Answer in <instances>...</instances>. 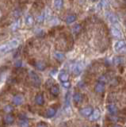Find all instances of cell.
Returning <instances> with one entry per match:
<instances>
[{
    "label": "cell",
    "instance_id": "6da1fadb",
    "mask_svg": "<svg viewBox=\"0 0 126 127\" xmlns=\"http://www.w3.org/2000/svg\"><path fill=\"white\" fill-rule=\"evenodd\" d=\"M29 77L31 79V80L33 82V84L35 86V87H40L41 86V78L39 77V75L35 72L33 71H29Z\"/></svg>",
    "mask_w": 126,
    "mask_h": 127
},
{
    "label": "cell",
    "instance_id": "7a4b0ae2",
    "mask_svg": "<svg viewBox=\"0 0 126 127\" xmlns=\"http://www.w3.org/2000/svg\"><path fill=\"white\" fill-rule=\"evenodd\" d=\"M82 69H83V66L81 63H76V64L73 66V68H72V71L74 75H80V73L82 71Z\"/></svg>",
    "mask_w": 126,
    "mask_h": 127
},
{
    "label": "cell",
    "instance_id": "3957f363",
    "mask_svg": "<svg viewBox=\"0 0 126 127\" xmlns=\"http://www.w3.org/2000/svg\"><path fill=\"white\" fill-rule=\"evenodd\" d=\"M23 102H24V98H23V96L21 95H15L13 98V103L16 106L22 105L23 103Z\"/></svg>",
    "mask_w": 126,
    "mask_h": 127
},
{
    "label": "cell",
    "instance_id": "277c9868",
    "mask_svg": "<svg viewBox=\"0 0 126 127\" xmlns=\"http://www.w3.org/2000/svg\"><path fill=\"white\" fill-rule=\"evenodd\" d=\"M93 112V109L90 106H87V107H85V108H82L81 110H80V113L82 116L84 117H89L90 116V114H92Z\"/></svg>",
    "mask_w": 126,
    "mask_h": 127
},
{
    "label": "cell",
    "instance_id": "5b68a950",
    "mask_svg": "<svg viewBox=\"0 0 126 127\" xmlns=\"http://www.w3.org/2000/svg\"><path fill=\"white\" fill-rule=\"evenodd\" d=\"M111 34L113 37H116V38H121L122 37V33H121V30L116 27L111 28Z\"/></svg>",
    "mask_w": 126,
    "mask_h": 127
},
{
    "label": "cell",
    "instance_id": "8992f818",
    "mask_svg": "<svg viewBox=\"0 0 126 127\" xmlns=\"http://www.w3.org/2000/svg\"><path fill=\"white\" fill-rule=\"evenodd\" d=\"M100 110H98V109H95L94 110L92 114H90V121H95L97 120V119L99 118L100 117Z\"/></svg>",
    "mask_w": 126,
    "mask_h": 127
},
{
    "label": "cell",
    "instance_id": "52a82bcc",
    "mask_svg": "<svg viewBox=\"0 0 126 127\" xmlns=\"http://www.w3.org/2000/svg\"><path fill=\"white\" fill-rule=\"evenodd\" d=\"M59 78L62 82H66L68 81L69 79V75L65 71H61L60 74H59Z\"/></svg>",
    "mask_w": 126,
    "mask_h": 127
},
{
    "label": "cell",
    "instance_id": "ba28073f",
    "mask_svg": "<svg viewBox=\"0 0 126 127\" xmlns=\"http://www.w3.org/2000/svg\"><path fill=\"white\" fill-rule=\"evenodd\" d=\"M11 49L10 48L9 45H8V43H6V44H4V45H0V54L2 55V54H5L7 52H9L10 51Z\"/></svg>",
    "mask_w": 126,
    "mask_h": 127
},
{
    "label": "cell",
    "instance_id": "9c48e42d",
    "mask_svg": "<svg viewBox=\"0 0 126 127\" xmlns=\"http://www.w3.org/2000/svg\"><path fill=\"white\" fill-rule=\"evenodd\" d=\"M94 89H95V91L98 93H101V92H103L104 90H105V84H104V83H102V82H99V83H98L95 87H94Z\"/></svg>",
    "mask_w": 126,
    "mask_h": 127
},
{
    "label": "cell",
    "instance_id": "30bf717a",
    "mask_svg": "<svg viewBox=\"0 0 126 127\" xmlns=\"http://www.w3.org/2000/svg\"><path fill=\"white\" fill-rule=\"evenodd\" d=\"M107 110L111 115H114L117 112V108L114 104H109L107 106Z\"/></svg>",
    "mask_w": 126,
    "mask_h": 127
},
{
    "label": "cell",
    "instance_id": "8fae6325",
    "mask_svg": "<svg viewBox=\"0 0 126 127\" xmlns=\"http://www.w3.org/2000/svg\"><path fill=\"white\" fill-rule=\"evenodd\" d=\"M125 45H126V41H124V40H121V41H118L115 44V45H114V48H115V49L117 51H118V50L121 49L122 48H124Z\"/></svg>",
    "mask_w": 126,
    "mask_h": 127
},
{
    "label": "cell",
    "instance_id": "7c38bea8",
    "mask_svg": "<svg viewBox=\"0 0 126 127\" xmlns=\"http://www.w3.org/2000/svg\"><path fill=\"white\" fill-rule=\"evenodd\" d=\"M14 118L11 114H7L6 116L4 117V122H5L6 124H7V125L12 124V123L14 122Z\"/></svg>",
    "mask_w": 126,
    "mask_h": 127
},
{
    "label": "cell",
    "instance_id": "4fadbf2b",
    "mask_svg": "<svg viewBox=\"0 0 126 127\" xmlns=\"http://www.w3.org/2000/svg\"><path fill=\"white\" fill-rule=\"evenodd\" d=\"M35 67H36V68L38 70L44 71L46 67V64H45V63L43 61H37L35 64Z\"/></svg>",
    "mask_w": 126,
    "mask_h": 127
},
{
    "label": "cell",
    "instance_id": "5bb4252c",
    "mask_svg": "<svg viewBox=\"0 0 126 127\" xmlns=\"http://www.w3.org/2000/svg\"><path fill=\"white\" fill-rule=\"evenodd\" d=\"M35 101H36L37 105H40V106H42L43 104H44V102H45L44 97H43V95H41V94H38L37 95L36 98H35Z\"/></svg>",
    "mask_w": 126,
    "mask_h": 127
},
{
    "label": "cell",
    "instance_id": "9a60e30c",
    "mask_svg": "<svg viewBox=\"0 0 126 127\" xmlns=\"http://www.w3.org/2000/svg\"><path fill=\"white\" fill-rule=\"evenodd\" d=\"M8 45H9L10 48L11 49V50H12L13 49H16V48L18 46L19 41H18L17 39H14V40H11V41H10L8 42Z\"/></svg>",
    "mask_w": 126,
    "mask_h": 127
},
{
    "label": "cell",
    "instance_id": "2e32d148",
    "mask_svg": "<svg viewBox=\"0 0 126 127\" xmlns=\"http://www.w3.org/2000/svg\"><path fill=\"white\" fill-rule=\"evenodd\" d=\"M54 57L56 58L58 61H63L65 59V56L64 53H60V52H56L54 53Z\"/></svg>",
    "mask_w": 126,
    "mask_h": 127
},
{
    "label": "cell",
    "instance_id": "e0dca14e",
    "mask_svg": "<svg viewBox=\"0 0 126 127\" xmlns=\"http://www.w3.org/2000/svg\"><path fill=\"white\" fill-rule=\"evenodd\" d=\"M50 91H51V93H52V95H53L54 96H57V95H59V93H60V88L58 87V86L53 85V86L51 87Z\"/></svg>",
    "mask_w": 126,
    "mask_h": 127
},
{
    "label": "cell",
    "instance_id": "ac0fdd59",
    "mask_svg": "<svg viewBox=\"0 0 126 127\" xmlns=\"http://www.w3.org/2000/svg\"><path fill=\"white\" fill-rule=\"evenodd\" d=\"M53 4L56 9L60 10L63 7V5H64V1H63V0H54Z\"/></svg>",
    "mask_w": 126,
    "mask_h": 127
},
{
    "label": "cell",
    "instance_id": "d6986e66",
    "mask_svg": "<svg viewBox=\"0 0 126 127\" xmlns=\"http://www.w3.org/2000/svg\"><path fill=\"white\" fill-rule=\"evenodd\" d=\"M73 100L77 102V103H79L80 102H82V95L80 93H75L74 95H73Z\"/></svg>",
    "mask_w": 126,
    "mask_h": 127
},
{
    "label": "cell",
    "instance_id": "ffe728a7",
    "mask_svg": "<svg viewBox=\"0 0 126 127\" xmlns=\"http://www.w3.org/2000/svg\"><path fill=\"white\" fill-rule=\"evenodd\" d=\"M76 15L75 14H70L66 18V22L68 24L73 23L74 22H76Z\"/></svg>",
    "mask_w": 126,
    "mask_h": 127
},
{
    "label": "cell",
    "instance_id": "44dd1931",
    "mask_svg": "<svg viewBox=\"0 0 126 127\" xmlns=\"http://www.w3.org/2000/svg\"><path fill=\"white\" fill-rule=\"evenodd\" d=\"M56 109L49 108L48 110H47V112H46V116L48 117V118H52L54 115L56 114Z\"/></svg>",
    "mask_w": 126,
    "mask_h": 127
},
{
    "label": "cell",
    "instance_id": "7402d4cb",
    "mask_svg": "<svg viewBox=\"0 0 126 127\" xmlns=\"http://www.w3.org/2000/svg\"><path fill=\"white\" fill-rule=\"evenodd\" d=\"M123 62H124V59L121 57H114V59H113V63H114V64H116V65H119Z\"/></svg>",
    "mask_w": 126,
    "mask_h": 127
},
{
    "label": "cell",
    "instance_id": "603a6c76",
    "mask_svg": "<svg viewBox=\"0 0 126 127\" xmlns=\"http://www.w3.org/2000/svg\"><path fill=\"white\" fill-rule=\"evenodd\" d=\"M26 24L28 26H32L33 24V22H34V19H33V17L32 15H30L29 14L28 16L26 17Z\"/></svg>",
    "mask_w": 126,
    "mask_h": 127
},
{
    "label": "cell",
    "instance_id": "cb8c5ba5",
    "mask_svg": "<svg viewBox=\"0 0 126 127\" xmlns=\"http://www.w3.org/2000/svg\"><path fill=\"white\" fill-rule=\"evenodd\" d=\"M80 30H81V26L79 25V24H76L72 29L73 33H75V34H78L80 32Z\"/></svg>",
    "mask_w": 126,
    "mask_h": 127
},
{
    "label": "cell",
    "instance_id": "d4e9b609",
    "mask_svg": "<svg viewBox=\"0 0 126 127\" xmlns=\"http://www.w3.org/2000/svg\"><path fill=\"white\" fill-rule=\"evenodd\" d=\"M45 19V13L41 14V15H38L37 17L36 18V20L38 23H41L44 22V20Z\"/></svg>",
    "mask_w": 126,
    "mask_h": 127
},
{
    "label": "cell",
    "instance_id": "484cf974",
    "mask_svg": "<svg viewBox=\"0 0 126 127\" xmlns=\"http://www.w3.org/2000/svg\"><path fill=\"white\" fill-rule=\"evenodd\" d=\"M20 127H29V122L26 119H22L20 121Z\"/></svg>",
    "mask_w": 126,
    "mask_h": 127
},
{
    "label": "cell",
    "instance_id": "4316f807",
    "mask_svg": "<svg viewBox=\"0 0 126 127\" xmlns=\"http://www.w3.org/2000/svg\"><path fill=\"white\" fill-rule=\"evenodd\" d=\"M3 109H4V111H5L6 113H7V114H10V112H12L13 110H14L13 106H10V105H6Z\"/></svg>",
    "mask_w": 126,
    "mask_h": 127
},
{
    "label": "cell",
    "instance_id": "83f0119b",
    "mask_svg": "<svg viewBox=\"0 0 126 127\" xmlns=\"http://www.w3.org/2000/svg\"><path fill=\"white\" fill-rule=\"evenodd\" d=\"M108 18H109V21L111 22H113V23L117 22V18H116V16L114 15V14H108Z\"/></svg>",
    "mask_w": 126,
    "mask_h": 127
},
{
    "label": "cell",
    "instance_id": "f1b7e54d",
    "mask_svg": "<svg viewBox=\"0 0 126 127\" xmlns=\"http://www.w3.org/2000/svg\"><path fill=\"white\" fill-rule=\"evenodd\" d=\"M62 85L64 87H65V88H68V87H70L71 86V83L68 82V81H66V82H62Z\"/></svg>",
    "mask_w": 126,
    "mask_h": 127
},
{
    "label": "cell",
    "instance_id": "f546056e",
    "mask_svg": "<svg viewBox=\"0 0 126 127\" xmlns=\"http://www.w3.org/2000/svg\"><path fill=\"white\" fill-rule=\"evenodd\" d=\"M19 21H17L16 22H14V24H13V26H12V27H11V28H12V30H16L17 29V28H18V26H19Z\"/></svg>",
    "mask_w": 126,
    "mask_h": 127
},
{
    "label": "cell",
    "instance_id": "4dcf8cb0",
    "mask_svg": "<svg viewBox=\"0 0 126 127\" xmlns=\"http://www.w3.org/2000/svg\"><path fill=\"white\" fill-rule=\"evenodd\" d=\"M69 104H70V93L68 92L66 96V105L69 106Z\"/></svg>",
    "mask_w": 126,
    "mask_h": 127
},
{
    "label": "cell",
    "instance_id": "1f68e13d",
    "mask_svg": "<svg viewBox=\"0 0 126 127\" xmlns=\"http://www.w3.org/2000/svg\"><path fill=\"white\" fill-rule=\"evenodd\" d=\"M22 62L21 60H18V61H17L16 62L14 63L15 67H21V66H22Z\"/></svg>",
    "mask_w": 126,
    "mask_h": 127
},
{
    "label": "cell",
    "instance_id": "d6a6232c",
    "mask_svg": "<svg viewBox=\"0 0 126 127\" xmlns=\"http://www.w3.org/2000/svg\"><path fill=\"white\" fill-rule=\"evenodd\" d=\"M37 127H47V126L45 124V123H39Z\"/></svg>",
    "mask_w": 126,
    "mask_h": 127
},
{
    "label": "cell",
    "instance_id": "836d02e7",
    "mask_svg": "<svg viewBox=\"0 0 126 127\" xmlns=\"http://www.w3.org/2000/svg\"><path fill=\"white\" fill-rule=\"evenodd\" d=\"M114 127H121V126H115Z\"/></svg>",
    "mask_w": 126,
    "mask_h": 127
},
{
    "label": "cell",
    "instance_id": "e575fe53",
    "mask_svg": "<svg viewBox=\"0 0 126 127\" xmlns=\"http://www.w3.org/2000/svg\"><path fill=\"white\" fill-rule=\"evenodd\" d=\"M91 1H93V2H95V1H97V0H91Z\"/></svg>",
    "mask_w": 126,
    "mask_h": 127
},
{
    "label": "cell",
    "instance_id": "d590c367",
    "mask_svg": "<svg viewBox=\"0 0 126 127\" xmlns=\"http://www.w3.org/2000/svg\"><path fill=\"white\" fill-rule=\"evenodd\" d=\"M94 127H96V126H94Z\"/></svg>",
    "mask_w": 126,
    "mask_h": 127
}]
</instances>
